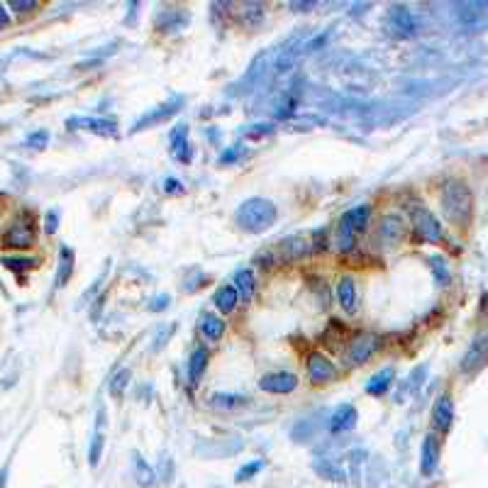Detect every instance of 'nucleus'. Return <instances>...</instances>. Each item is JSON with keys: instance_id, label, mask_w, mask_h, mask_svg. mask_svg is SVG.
Returning a JSON list of instances; mask_svg holds the SVG:
<instances>
[{"instance_id": "obj_1", "label": "nucleus", "mask_w": 488, "mask_h": 488, "mask_svg": "<svg viewBox=\"0 0 488 488\" xmlns=\"http://www.w3.org/2000/svg\"><path fill=\"white\" fill-rule=\"evenodd\" d=\"M442 212L452 225L464 227L471 220V212H474V195H471L469 186L464 181H447L442 186Z\"/></svg>"}, {"instance_id": "obj_2", "label": "nucleus", "mask_w": 488, "mask_h": 488, "mask_svg": "<svg viewBox=\"0 0 488 488\" xmlns=\"http://www.w3.org/2000/svg\"><path fill=\"white\" fill-rule=\"evenodd\" d=\"M278 210L271 200L266 198H246L242 205L234 210V222L249 234H261L268 227L276 225Z\"/></svg>"}, {"instance_id": "obj_3", "label": "nucleus", "mask_w": 488, "mask_h": 488, "mask_svg": "<svg viewBox=\"0 0 488 488\" xmlns=\"http://www.w3.org/2000/svg\"><path fill=\"white\" fill-rule=\"evenodd\" d=\"M369 217H371V208L366 205H356L352 210H347L342 215V220H339V246L342 249H349V246L354 244V237L356 234H361L366 229V225H369Z\"/></svg>"}, {"instance_id": "obj_4", "label": "nucleus", "mask_w": 488, "mask_h": 488, "mask_svg": "<svg viewBox=\"0 0 488 488\" xmlns=\"http://www.w3.org/2000/svg\"><path fill=\"white\" fill-rule=\"evenodd\" d=\"M35 239H37L35 220L30 215H20L8 227V232L3 234V246H10V249H30L35 244Z\"/></svg>"}, {"instance_id": "obj_5", "label": "nucleus", "mask_w": 488, "mask_h": 488, "mask_svg": "<svg viewBox=\"0 0 488 488\" xmlns=\"http://www.w3.org/2000/svg\"><path fill=\"white\" fill-rule=\"evenodd\" d=\"M413 229L415 237L422 239V242H440L442 239V225L427 208H415L413 210Z\"/></svg>"}, {"instance_id": "obj_6", "label": "nucleus", "mask_w": 488, "mask_h": 488, "mask_svg": "<svg viewBox=\"0 0 488 488\" xmlns=\"http://www.w3.org/2000/svg\"><path fill=\"white\" fill-rule=\"evenodd\" d=\"M378 244L381 246H396L400 239L405 237V225H403V217L396 215V212H386V215L381 217V222H378Z\"/></svg>"}, {"instance_id": "obj_7", "label": "nucleus", "mask_w": 488, "mask_h": 488, "mask_svg": "<svg viewBox=\"0 0 488 488\" xmlns=\"http://www.w3.org/2000/svg\"><path fill=\"white\" fill-rule=\"evenodd\" d=\"M388 27H391L393 35L398 37H415V32H418V23H415L413 13H410L405 5H393L391 13H388Z\"/></svg>"}, {"instance_id": "obj_8", "label": "nucleus", "mask_w": 488, "mask_h": 488, "mask_svg": "<svg viewBox=\"0 0 488 488\" xmlns=\"http://www.w3.org/2000/svg\"><path fill=\"white\" fill-rule=\"evenodd\" d=\"M69 130H86V132H96L101 137H115L118 135V123L108 118H69Z\"/></svg>"}, {"instance_id": "obj_9", "label": "nucleus", "mask_w": 488, "mask_h": 488, "mask_svg": "<svg viewBox=\"0 0 488 488\" xmlns=\"http://www.w3.org/2000/svg\"><path fill=\"white\" fill-rule=\"evenodd\" d=\"M378 344H381V339H378L376 334H371V332L356 334V337L352 339V344H349V361H352V364L369 361L378 349Z\"/></svg>"}, {"instance_id": "obj_10", "label": "nucleus", "mask_w": 488, "mask_h": 488, "mask_svg": "<svg viewBox=\"0 0 488 488\" xmlns=\"http://www.w3.org/2000/svg\"><path fill=\"white\" fill-rule=\"evenodd\" d=\"M308 376L312 383H330L334 376H337V366L332 364L322 352H312L308 356Z\"/></svg>"}, {"instance_id": "obj_11", "label": "nucleus", "mask_w": 488, "mask_h": 488, "mask_svg": "<svg viewBox=\"0 0 488 488\" xmlns=\"http://www.w3.org/2000/svg\"><path fill=\"white\" fill-rule=\"evenodd\" d=\"M488 361V332L484 334H479V337L471 342V347H469V352L464 354V359H462V371H476L479 366H484Z\"/></svg>"}, {"instance_id": "obj_12", "label": "nucleus", "mask_w": 488, "mask_h": 488, "mask_svg": "<svg viewBox=\"0 0 488 488\" xmlns=\"http://www.w3.org/2000/svg\"><path fill=\"white\" fill-rule=\"evenodd\" d=\"M295 386H298V378H295L293 374H288V371H273V374H266L261 376L259 381V388L266 393H290L295 391Z\"/></svg>"}, {"instance_id": "obj_13", "label": "nucleus", "mask_w": 488, "mask_h": 488, "mask_svg": "<svg viewBox=\"0 0 488 488\" xmlns=\"http://www.w3.org/2000/svg\"><path fill=\"white\" fill-rule=\"evenodd\" d=\"M452 420H454L452 396H449V393H442V396L435 400V405H432V425H435V430L447 432L449 427H452Z\"/></svg>"}, {"instance_id": "obj_14", "label": "nucleus", "mask_w": 488, "mask_h": 488, "mask_svg": "<svg viewBox=\"0 0 488 488\" xmlns=\"http://www.w3.org/2000/svg\"><path fill=\"white\" fill-rule=\"evenodd\" d=\"M437 462H440V442H437L435 435H427L425 440H422V449H420V471H422V476L435 474Z\"/></svg>"}, {"instance_id": "obj_15", "label": "nucleus", "mask_w": 488, "mask_h": 488, "mask_svg": "<svg viewBox=\"0 0 488 488\" xmlns=\"http://www.w3.org/2000/svg\"><path fill=\"white\" fill-rule=\"evenodd\" d=\"M356 420H359L356 408H354V405H349V403H344L330 415V430L332 432H349V430H354V427H356Z\"/></svg>"}, {"instance_id": "obj_16", "label": "nucleus", "mask_w": 488, "mask_h": 488, "mask_svg": "<svg viewBox=\"0 0 488 488\" xmlns=\"http://www.w3.org/2000/svg\"><path fill=\"white\" fill-rule=\"evenodd\" d=\"M171 154L174 159H178V161L188 164L191 159H193V152H191V144H188V127L186 125H176L171 132Z\"/></svg>"}, {"instance_id": "obj_17", "label": "nucleus", "mask_w": 488, "mask_h": 488, "mask_svg": "<svg viewBox=\"0 0 488 488\" xmlns=\"http://www.w3.org/2000/svg\"><path fill=\"white\" fill-rule=\"evenodd\" d=\"M337 300L347 315H354L356 312V286L352 276H342L337 281Z\"/></svg>"}, {"instance_id": "obj_18", "label": "nucleus", "mask_w": 488, "mask_h": 488, "mask_svg": "<svg viewBox=\"0 0 488 488\" xmlns=\"http://www.w3.org/2000/svg\"><path fill=\"white\" fill-rule=\"evenodd\" d=\"M181 106H183V98H181V96H176V98H174L171 103H166V106H161V108H159V110H154V113H147L144 118H140V120H137V123H135V132H140V130H144L147 125L161 123L164 118H169V115H174V113H176Z\"/></svg>"}, {"instance_id": "obj_19", "label": "nucleus", "mask_w": 488, "mask_h": 488, "mask_svg": "<svg viewBox=\"0 0 488 488\" xmlns=\"http://www.w3.org/2000/svg\"><path fill=\"white\" fill-rule=\"evenodd\" d=\"M132 464H135V479L142 488H159L157 471L142 459V454L132 452Z\"/></svg>"}, {"instance_id": "obj_20", "label": "nucleus", "mask_w": 488, "mask_h": 488, "mask_svg": "<svg viewBox=\"0 0 488 488\" xmlns=\"http://www.w3.org/2000/svg\"><path fill=\"white\" fill-rule=\"evenodd\" d=\"M393 378H396V371H393L391 366H386V369H381L378 374H374L366 381V393H369V396H383V393L391 388Z\"/></svg>"}, {"instance_id": "obj_21", "label": "nucleus", "mask_w": 488, "mask_h": 488, "mask_svg": "<svg viewBox=\"0 0 488 488\" xmlns=\"http://www.w3.org/2000/svg\"><path fill=\"white\" fill-rule=\"evenodd\" d=\"M71 273H74V249L71 246L64 244L62 249H59V271H57V288H64L67 286V281L71 278Z\"/></svg>"}, {"instance_id": "obj_22", "label": "nucleus", "mask_w": 488, "mask_h": 488, "mask_svg": "<svg viewBox=\"0 0 488 488\" xmlns=\"http://www.w3.org/2000/svg\"><path fill=\"white\" fill-rule=\"evenodd\" d=\"M200 332L205 339H210V342H217V339L225 334V320L217 315H212V312H205V315L200 317Z\"/></svg>"}, {"instance_id": "obj_23", "label": "nucleus", "mask_w": 488, "mask_h": 488, "mask_svg": "<svg viewBox=\"0 0 488 488\" xmlns=\"http://www.w3.org/2000/svg\"><path fill=\"white\" fill-rule=\"evenodd\" d=\"M237 300H239V295H237V290H234V286H220L215 290V295H212L215 308L225 312V315L237 308Z\"/></svg>"}, {"instance_id": "obj_24", "label": "nucleus", "mask_w": 488, "mask_h": 488, "mask_svg": "<svg viewBox=\"0 0 488 488\" xmlns=\"http://www.w3.org/2000/svg\"><path fill=\"white\" fill-rule=\"evenodd\" d=\"M234 290H237V295L244 300H249L251 295H254V273H251L249 268H239V271L234 273Z\"/></svg>"}, {"instance_id": "obj_25", "label": "nucleus", "mask_w": 488, "mask_h": 488, "mask_svg": "<svg viewBox=\"0 0 488 488\" xmlns=\"http://www.w3.org/2000/svg\"><path fill=\"white\" fill-rule=\"evenodd\" d=\"M208 369V352L205 349H195L188 359V378L191 383H198L203 378V371Z\"/></svg>"}, {"instance_id": "obj_26", "label": "nucleus", "mask_w": 488, "mask_h": 488, "mask_svg": "<svg viewBox=\"0 0 488 488\" xmlns=\"http://www.w3.org/2000/svg\"><path fill=\"white\" fill-rule=\"evenodd\" d=\"M103 444H106V437H103V410L98 413V430L91 440V449H89V464L98 466L101 462V454H103Z\"/></svg>"}, {"instance_id": "obj_27", "label": "nucleus", "mask_w": 488, "mask_h": 488, "mask_svg": "<svg viewBox=\"0 0 488 488\" xmlns=\"http://www.w3.org/2000/svg\"><path fill=\"white\" fill-rule=\"evenodd\" d=\"M244 403H246V398L239 396V393H215V396L210 398L212 408H220V410H232V408L244 405Z\"/></svg>"}, {"instance_id": "obj_28", "label": "nucleus", "mask_w": 488, "mask_h": 488, "mask_svg": "<svg viewBox=\"0 0 488 488\" xmlns=\"http://www.w3.org/2000/svg\"><path fill=\"white\" fill-rule=\"evenodd\" d=\"M0 264L5 268H10V271H27V268H35L37 266V259H30V256H3L0 259Z\"/></svg>"}, {"instance_id": "obj_29", "label": "nucleus", "mask_w": 488, "mask_h": 488, "mask_svg": "<svg viewBox=\"0 0 488 488\" xmlns=\"http://www.w3.org/2000/svg\"><path fill=\"white\" fill-rule=\"evenodd\" d=\"M430 268H432V273H435V281L440 283V286H447L449 278H452L447 261H444L442 256H430Z\"/></svg>"}, {"instance_id": "obj_30", "label": "nucleus", "mask_w": 488, "mask_h": 488, "mask_svg": "<svg viewBox=\"0 0 488 488\" xmlns=\"http://www.w3.org/2000/svg\"><path fill=\"white\" fill-rule=\"evenodd\" d=\"M130 378H132V374H130V369L118 371V374L113 376V381H110V396L123 398V393H125V388H127Z\"/></svg>"}, {"instance_id": "obj_31", "label": "nucleus", "mask_w": 488, "mask_h": 488, "mask_svg": "<svg viewBox=\"0 0 488 488\" xmlns=\"http://www.w3.org/2000/svg\"><path fill=\"white\" fill-rule=\"evenodd\" d=\"M261 469H264V462H261V459H254V462L244 464L242 469L237 471V476H234V479H237L239 484H242V481H246V479H251V476H256V474H259Z\"/></svg>"}, {"instance_id": "obj_32", "label": "nucleus", "mask_w": 488, "mask_h": 488, "mask_svg": "<svg viewBox=\"0 0 488 488\" xmlns=\"http://www.w3.org/2000/svg\"><path fill=\"white\" fill-rule=\"evenodd\" d=\"M47 142H49V132H47V130H40V132H35V135L27 137V147H32V149H45Z\"/></svg>"}, {"instance_id": "obj_33", "label": "nucleus", "mask_w": 488, "mask_h": 488, "mask_svg": "<svg viewBox=\"0 0 488 488\" xmlns=\"http://www.w3.org/2000/svg\"><path fill=\"white\" fill-rule=\"evenodd\" d=\"M242 154H244V147L237 144V147H232V149L222 152V154H220V164H234Z\"/></svg>"}, {"instance_id": "obj_34", "label": "nucleus", "mask_w": 488, "mask_h": 488, "mask_svg": "<svg viewBox=\"0 0 488 488\" xmlns=\"http://www.w3.org/2000/svg\"><path fill=\"white\" fill-rule=\"evenodd\" d=\"M57 227H59V210H49L47 217H45V229L49 234H54L57 232Z\"/></svg>"}, {"instance_id": "obj_35", "label": "nucleus", "mask_w": 488, "mask_h": 488, "mask_svg": "<svg viewBox=\"0 0 488 488\" xmlns=\"http://www.w3.org/2000/svg\"><path fill=\"white\" fill-rule=\"evenodd\" d=\"M37 3L35 0H10V10H18V13H27V10H35Z\"/></svg>"}, {"instance_id": "obj_36", "label": "nucleus", "mask_w": 488, "mask_h": 488, "mask_svg": "<svg viewBox=\"0 0 488 488\" xmlns=\"http://www.w3.org/2000/svg\"><path fill=\"white\" fill-rule=\"evenodd\" d=\"M164 191L166 193H183V183L178 178H164Z\"/></svg>"}, {"instance_id": "obj_37", "label": "nucleus", "mask_w": 488, "mask_h": 488, "mask_svg": "<svg viewBox=\"0 0 488 488\" xmlns=\"http://www.w3.org/2000/svg\"><path fill=\"white\" fill-rule=\"evenodd\" d=\"M169 303H171V298H169L166 293H164V295H157V298L149 303V310H154V312H159V310H166V308H169Z\"/></svg>"}, {"instance_id": "obj_38", "label": "nucleus", "mask_w": 488, "mask_h": 488, "mask_svg": "<svg viewBox=\"0 0 488 488\" xmlns=\"http://www.w3.org/2000/svg\"><path fill=\"white\" fill-rule=\"evenodd\" d=\"M273 130V125H254V130H246V137H261V135H266V132H271Z\"/></svg>"}, {"instance_id": "obj_39", "label": "nucleus", "mask_w": 488, "mask_h": 488, "mask_svg": "<svg viewBox=\"0 0 488 488\" xmlns=\"http://www.w3.org/2000/svg\"><path fill=\"white\" fill-rule=\"evenodd\" d=\"M171 330H174V327H161V330H159V337L154 339V352H159V349H161L164 347V337H166V334H171Z\"/></svg>"}, {"instance_id": "obj_40", "label": "nucleus", "mask_w": 488, "mask_h": 488, "mask_svg": "<svg viewBox=\"0 0 488 488\" xmlns=\"http://www.w3.org/2000/svg\"><path fill=\"white\" fill-rule=\"evenodd\" d=\"M10 23V18H8V13H5V8L0 5V27H5Z\"/></svg>"}, {"instance_id": "obj_41", "label": "nucleus", "mask_w": 488, "mask_h": 488, "mask_svg": "<svg viewBox=\"0 0 488 488\" xmlns=\"http://www.w3.org/2000/svg\"><path fill=\"white\" fill-rule=\"evenodd\" d=\"M5 481H8V469L0 471V488H5Z\"/></svg>"}]
</instances>
